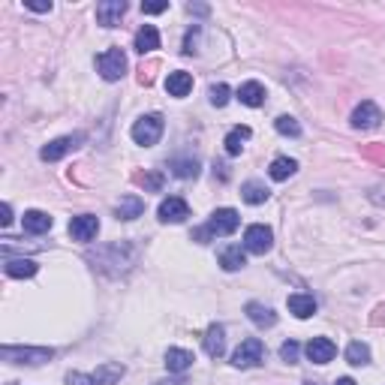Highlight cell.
<instances>
[{
  "instance_id": "cell-1",
  "label": "cell",
  "mask_w": 385,
  "mask_h": 385,
  "mask_svg": "<svg viewBox=\"0 0 385 385\" xmlns=\"http://www.w3.org/2000/svg\"><path fill=\"white\" fill-rule=\"evenodd\" d=\"M136 256H139V250L133 247V244L118 241V244H109V247H99L97 256H91V262L99 268V271L118 277L124 271H130V265L136 262Z\"/></svg>"
},
{
  "instance_id": "cell-2",
  "label": "cell",
  "mask_w": 385,
  "mask_h": 385,
  "mask_svg": "<svg viewBox=\"0 0 385 385\" xmlns=\"http://www.w3.org/2000/svg\"><path fill=\"white\" fill-rule=\"evenodd\" d=\"M238 226H241V217H238L235 208H217V211L211 214V220L205 223L202 229H196V232H192V241L208 244L211 238H226V235H232Z\"/></svg>"
},
{
  "instance_id": "cell-3",
  "label": "cell",
  "mask_w": 385,
  "mask_h": 385,
  "mask_svg": "<svg viewBox=\"0 0 385 385\" xmlns=\"http://www.w3.org/2000/svg\"><path fill=\"white\" fill-rule=\"evenodd\" d=\"M0 358L9 364L36 367V364L51 362V358H55V349H48V346H0Z\"/></svg>"
},
{
  "instance_id": "cell-4",
  "label": "cell",
  "mask_w": 385,
  "mask_h": 385,
  "mask_svg": "<svg viewBox=\"0 0 385 385\" xmlns=\"http://www.w3.org/2000/svg\"><path fill=\"white\" fill-rule=\"evenodd\" d=\"M163 130H166V124H163V114H142L136 124H133V130H130V136H133V142L136 145H142V148H151V145H157L160 142V136H163Z\"/></svg>"
},
{
  "instance_id": "cell-5",
  "label": "cell",
  "mask_w": 385,
  "mask_h": 385,
  "mask_svg": "<svg viewBox=\"0 0 385 385\" xmlns=\"http://www.w3.org/2000/svg\"><path fill=\"white\" fill-rule=\"evenodd\" d=\"M97 72H99L106 82H118V79H124V72H126V55H124V48H109V51H102V55L97 58Z\"/></svg>"
},
{
  "instance_id": "cell-6",
  "label": "cell",
  "mask_w": 385,
  "mask_h": 385,
  "mask_svg": "<svg viewBox=\"0 0 385 385\" xmlns=\"http://www.w3.org/2000/svg\"><path fill=\"white\" fill-rule=\"evenodd\" d=\"M265 362V343L259 337H247V340H241V346L232 352V364L241 367V370H247V367H259Z\"/></svg>"
},
{
  "instance_id": "cell-7",
  "label": "cell",
  "mask_w": 385,
  "mask_h": 385,
  "mask_svg": "<svg viewBox=\"0 0 385 385\" xmlns=\"http://www.w3.org/2000/svg\"><path fill=\"white\" fill-rule=\"evenodd\" d=\"M274 247V232L262 223H253L247 226V232H244V250L253 253V256H265L268 250Z\"/></svg>"
},
{
  "instance_id": "cell-8",
  "label": "cell",
  "mask_w": 385,
  "mask_h": 385,
  "mask_svg": "<svg viewBox=\"0 0 385 385\" xmlns=\"http://www.w3.org/2000/svg\"><path fill=\"white\" fill-rule=\"evenodd\" d=\"M85 142V133H75V136H60V139H55V142H48L43 151H40V160H45V163H58L60 157H67L70 151H75Z\"/></svg>"
},
{
  "instance_id": "cell-9",
  "label": "cell",
  "mask_w": 385,
  "mask_h": 385,
  "mask_svg": "<svg viewBox=\"0 0 385 385\" xmlns=\"http://www.w3.org/2000/svg\"><path fill=\"white\" fill-rule=\"evenodd\" d=\"M349 121H352L355 130H376L379 121H382V109L376 106L374 99H364V102H358V106H355Z\"/></svg>"
},
{
  "instance_id": "cell-10",
  "label": "cell",
  "mask_w": 385,
  "mask_h": 385,
  "mask_svg": "<svg viewBox=\"0 0 385 385\" xmlns=\"http://www.w3.org/2000/svg\"><path fill=\"white\" fill-rule=\"evenodd\" d=\"M157 217H160V223H184L190 217V205L181 196H169V199L160 202Z\"/></svg>"
},
{
  "instance_id": "cell-11",
  "label": "cell",
  "mask_w": 385,
  "mask_h": 385,
  "mask_svg": "<svg viewBox=\"0 0 385 385\" xmlns=\"http://www.w3.org/2000/svg\"><path fill=\"white\" fill-rule=\"evenodd\" d=\"M70 235H72L75 241H82V244L94 241V238L99 235V217H94V214L72 217V220H70Z\"/></svg>"
},
{
  "instance_id": "cell-12",
  "label": "cell",
  "mask_w": 385,
  "mask_h": 385,
  "mask_svg": "<svg viewBox=\"0 0 385 385\" xmlns=\"http://www.w3.org/2000/svg\"><path fill=\"white\" fill-rule=\"evenodd\" d=\"M124 16H126L124 0H102V4H97V24H102V28H118Z\"/></svg>"
},
{
  "instance_id": "cell-13",
  "label": "cell",
  "mask_w": 385,
  "mask_h": 385,
  "mask_svg": "<svg viewBox=\"0 0 385 385\" xmlns=\"http://www.w3.org/2000/svg\"><path fill=\"white\" fill-rule=\"evenodd\" d=\"M304 352H307V358H310L313 364H328L331 358L337 355V346L331 343L328 337H313L310 343L304 346Z\"/></svg>"
},
{
  "instance_id": "cell-14",
  "label": "cell",
  "mask_w": 385,
  "mask_h": 385,
  "mask_svg": "<svg viewBox=\"0 0 385 385\" xmlns=\"http://www.w3.org/2000/svg\"><path fill=\"white\" fill-rule=\"evenodd\" d=\"M286 307H289V313L295 319H310L316 313V298L313 295H307V292H292L286 298Z\"/></svg>"
},
{
  "instance_id": "cell-15",
  "label": "cell",
  "mask_w": 385,
  "mask_h": 385,
  "mask_svg": "<svg viewBox=\"0 0 385 385\" xmlns=\"http://www.w3.org/2000/svg\"><path fill=\"white\" fill-rule=\"evenodd\" d=\"M244 313H247V319L256 328H274L277 325V313L271 310V307L259 304V301H250L247 307H244Z\"/></svg>"
},
{
  "instance_id": "cell-16",
  "label": "cell",
  "mask_w": 385,
  "mask_h": 385,
  "mask_svg": "<svg viewBox=\"0 0 385 385\" xmlns=\"http://www.w3.org/2000/svg\"><path fill=\"white\" fill-rule=\"evenodd\" d=\"M202 343H205V352H208L211 358H220V355L226 352V331H223V325H217V322L208 325Z\"/></svg>"
},
{
  "instance_id": "cell-17",
  "label": "cell",
  "mask_w": 385,
  "mask_h": 385,
  "mask_svg": "<svg viewBox=\"0 0 385 385\" xmlns=\"http://www.w3.org/2000/svg\"><path fill=\"white\" fill-rule=\"evenodd\" d=\"M166 91H169V97H175V99H184L192 91V75L184 72V70L169 72V79H166Z\"/></svg>"
},
{
  "instance_id": "cell-18",
  "label": "cell",
  "mask_w": 385,
  "mask_h": 385,
  "mask_svg": "<svg viewBox=\"0 0 385 385\" xmlns=\"http://www.w3.org/2000/svg\"><path fill=\"white\" fill-rule=\"evenodd\" d=\"M247 265V250L241 244H229V247L220 253V268L223 271H241Z\"/></svg>"
},
{
  "instance_id": "cell-19",
  "label": "cell",
  "mask_w": 385,
  "mask_h": 385,
  "mask_svg": "<svg viewBox=\"0 0 385 385\" xmlns=\"http://www.w3.org/2000/svg\"><path fill=\"white\" fill-rule=\"evenodd\" d=\"M160 48V31L153 24H142L136 33V51L139 55H151V51Z\"/></svg>"
},
{
  "instance_id": "cell-20",
  "label": "cell",
  "mask_w": 385,
  "mask_h": 385,
  "mask_svg": "<svg viewBox=\"0 0 385 385\" xmlns=\"http://www.w3.org/2000/svg\"><path fill=\"white\" fill-rule=\"evenodd\" d=\"M124 374H126V367L124 364H118V362H106V364H99L94 374H91V379H94V385H114L118 379H124Z\"/></svg>"
},
{
  "instance_id": "cell-21",
  "label": "cell",
  "mask_w": 385,
  "mask_h": 385,
  "mask_svg": "<svg viewBox=\"0 0 385 385\" xmlns=\"http://www.w3.org/2000/svg\"><path fill=\"white\" fill-rule=\"evenodd\" d=\"M192 362H196V355H192L190 349H178V346H172V349L166 352V367H169V374H184V370L192 367Z\"/></svg>"
},
{
  "instance_id": "cell-22",
  "label": "cell",
  "mask_w": 385,
  "mask_h": 385,
  "mask_svg": "<svg viewBox=\"0 0 385 385\" xmlns=\"http://www.w3.org/2000/svg\"><path fill=\"white\" fill-rule=\"evenodd\" d=\"M238 99H241V106L259 109V106H265V87L259 82H244L238 87Z\"/></svg>"
},
{
  "instance_id": "cell-23",
  "label": "cell",
  "mask_w": 385,
  "mask_h": 385,
  "mask_svg": "<svg viewBox=\"0 0 385 385\" xmlns=\"http://www.w3.org/2000/svg\"><path fill=\"white\" fill-rule=\"evenodd\" d=\"M24 232L28 235H43V232H48L51 226H55V220L45 214V211H24Z\"/></svg>"
},
{
  "instance_id": "cell-24",
  "label": "cell",
  "mask_w": 385,
  "mask_h": 385,
  "mask_svg": "<svg viewBox=\"0 0 385 385\" xmlns=\"http://www.w3.org/2000/svg\"><path fill=\"white\" fill-rule=\"evenodd\" d=\"M114 214H118V220H136V217L145 214V202L139 199V196H133V192H130V196H121Z\"/></svg>"
},
{
  "instance_id": "cell-25",
  "label": "cell",
  "mask_w": 385,
  "mask_h": 385,
  "mask_svg": "<svg viewBox=\"0 0 385 385\" xmlns=\"http://www.w3.org/2000/svg\"><path fill=\"white\" fill-rule=\"evenodd\" d=\"M4 271L12 280H28V277H33L36 271H40V265H36L33 259H6Z\"/></svg>"
},
{
  "instance_id": "cell-26",
  "label": "cell",
  "mask_w": 385,
  "mask_h": 385,
  "mask_svg": "<svg viewBox=\"0 0 385 385\" xmlns=\"http://www.w3.org/2000/svg\"><path fill=\"white\" fill-rule=\"evenodd\" d=\"M295 172H298V163L289 160V157H277L271 166H268V175H271V181H289Z\"/></svg>"
},
{
  "instance_id": "cell-27",
  "label": "cell",
  "mask_w": 385,
  "mask_h": 385,
  "mask_svg": "<svg viewBox=\"0 0 385 385\" xmlns=\"http://www.w3.org/2000/svg\"><path fill=\"white\" fill-rule=\"evenodd\" d=\"M253 136V130H250V126H235V130L232 133H229L226 136V153H229V157H238V153L244 151V142H247V139Z\"/></svg>"
},
{
  "instance_id": "cell-28",
  "label": "cell",
  "mask_w": 385,
  "mask_h": 385,
  "mask_svg": "<svg viewBox=\"0 0 385 385\" xmlns=\"http://www.w3.org/2000/svg\"><path fill=\"white\" fill-rule=\"evenodd\" d=\"M169 169H172L175 178H181V181H190V178L199 175V160H196V157H187V160L175 157V160L169 163Z\"/></svg>"
},
{
  "instance_id": "cell-29",
  "label": "cell",
  "mask_w": 385,
  "mask_h": 385,
  "mask_svg": "<svg viewBox=\"0 0 385 385\" xmlns=\"http://www.w3.org/2000/svg\"><path fill=\"white\" fill-rule=\"evenodd\" d=\"M268 196H271V190H268L262 181H247L241 187V199L247 205H262Z\"/></svg>"
},
{
  "instance_id": "cell-30",
  "label": "cell",
  "mask_w": 385,
  "mask_h": 385,
  "mask_svg": "<svg viewBox=\"0 0 385 385\" xmlns=\"http://www.w3.org/2000/svg\"><path fill=\"white\" fill-rule=\"evenodd\" d=\"M346 362H349L352 367H364V364H370V349H367V343L352 340L349 346H346Z\"/></svg>"
},
{
  "instance_id": "cell-31",
  "label": "cell",
  "mask_w": 385,
  "mask_h": 385,
  "mask_svg": "<svg viewBox=\"0 0 385 385\" xmlns=\"http://www.w3.org/2000/svg\"><path fill=\"white\" fill-rule=\"evenodd\" d=\"M274 130L280 136H292V139H298L301 136V124L292 118V114H280V118L274 121Z\"/></svg>"
},
{
  "instance_id": "cell-32",
  "label": "cell",
  "mask_w": 385,
  "mask_h": 385,
  "mask_svg": "<svg viewBox=\"0 0 385 385\" xmlns=\"http://www.w3.org/2000/svg\"><path fill=\"white\" fill-rule=\"evenodd\" d=\"M298 355H301V346L295 340H286L283 346H280V358H283L286 364H298Z\"/></svg>"
},
{
  "instance_id": "cell-33",
  "label": "cell",
  "mask_w": 385,
  "mask_h": 385,
  "mask_svg": "<svg viewBox=\"0 0 385 385\" xmlns=\"http://www.w3.org/2000/svg\"><path fill=\"white\" fill-rule=\"evenodd\" d=\"M211 102H214L217 109H223L226 102H229V85H223V82L214 85V87H211Z\"/></svg>"
},
{
  "instance_id": "cell-34",
  "label": "cell",
  "mask_w": 385,
  "mask_h": 385,
  "mask_svg": "<svg viewBox=\"0 0 385 385\" xmlns=\"http://www.w3.org/2000/svg\"><path fill=\"white\" fill-rule=\"evenodd\" d=\"M136 181L145 190H160L163 187V175L160 172H148V175H136Z\"/></svg>"
},
{
  "instance_id": "cell-35",
  "label": "cell",
  "mask_w": 385,
  "mask_h": 385,
  "mask_svg": "<svg viewBox=\"0 0 385 385\" xmlns=\"http://www.w3.org/2000/svg\"><path fill=\"white\" fill-rule=\"evenodd\" d=\"M199 33H202V28H199V24H192V28L187 31V36H184V55H196Z\"/></svg>"
},
{
  "instance_id": "cell-36",
  "label": "cell",
  "mask_w": 385,
  "mask_h": 385,
  "mask_svg": "<svg viewBox=\"0 0 385 385\" xmlns=\"http://www.w3.org/2000/svg\"><path fill=\"white\" fill-rule=\"evenodd\" d=\"M67 385H94V379H91V374H82V370H70Z\"/></svg>"
},
{
  "instance_id": "cell-37",
  "label": "cell",
  "mask_w": 385,
  "mask_h": 385,
  "mask_svg": "<svg viewBox=\"0 0 385 385\" xmlns=\"http://www.w3.org/2000/svg\"><path fill=\"white\" fill-rule=\"evenodd\" d=\"M169 9V4L166 0H160V4H142V12H148V16H160V12Z\"/></svg>"
},
{
  "instance_id": "cell-38",
  "label": "cell",
  "mask_w": 385,
  "mask_h": 385,
  "mask_svg": "<svg viewBox=\"0 0 385 385\" xmlns=\"http://www.w3.org/2000/svg\"><path fill=\"white\" fill-rule=\"evenodd\" d=\"M9 223H12V205H4V217H0V226L6 229Z\"/></svg>"
},
{
  "instance_id": "cell-39",
  "label": "cell",
  "mask_w": 385,
  "mask_h": 385,
  "mask_svg": "<svg viewBox=\"0 0 385 385\" xmlns=\"http://www.w3.org/2000/svg\"><path fill=\"white\" fill-rule=\"evenodd\" d=\"M24 6H28L31 12H51V4H33L31 0V4H24Z\"/></svg>"
},
{
  "instance_id": "cell-40",
  "label": "cell",
  "mask_w": 385,
  "mask_h": 385,
  "mask_svg": "<svg viewBox=\"0 0 385 385\" xmlns=\"http://www.w3.org/2000/svg\"><path fill=\"white\" fill-rule=\"evenodd\" d=\"M335 385H355V379H349V376H340Z\"/></svg>"
},
{
  "instance_id": "cell-41",
  "label": "cell",
  "mask_w": 385,
  "mask_h": 385,
  "mask_svg": "<svg viewBox=\"0 0 385 385\" xmlns=\"http://www.w3.org/2000/svg\"><path fill=\"white\" fill-rule=\"evenodd\" d=\"M301 385H310V382H301Z\"/></svg>"
}]
</instances>
